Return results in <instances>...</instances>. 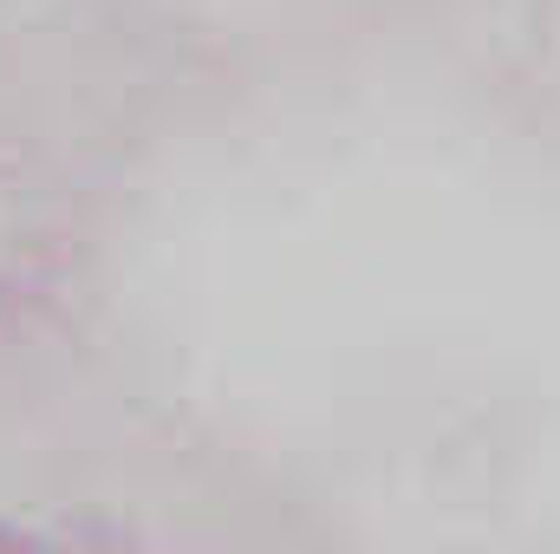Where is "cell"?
I'll list each match as a JSON object with an SVG mask.
<instances>
[{"label": "cell", "mask_w": 560, "mask_h": 554, "mask_svg": "<svg viewBox=\"0 0 560 554\" xmlns=\"http://www.w3.org/2000/svg\"><path fill=\"white\" fill-rule=\"evenodd\" d=\"M0 554H125L112 535L79 529V522H20L0 516Z\"/></svg>", "instance_id": "6da1fadb"}]
</instances>
